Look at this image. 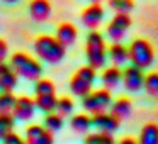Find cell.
Returning <instances> with one entry per match:
<instances>
[{
    "label": "cell",
    "mask_w": 158,
    "mask_h": 144,
    "mask_svg": "<svg viewBox=\"0 0 158 144\" xmlns=\"http://www.w3.org/2000/svg\"><path fill=\"white\" fill-rule=\"evenodd\" d=\"M100 80H102V85H104L106 90L116 88V86L121 83V80H123V71H121L117 66H109V68L104 70Z\"/></svg>",
    "instance_id": "obj_17"
},
{
    "label": "cell",
    "mask_w": 158,
    "mask_h": 144,
    "mask_svg": "<svg viewBox=\"0 0 158 144\" xmlns=\"http://www.w3.org/2000/svg\"><path fill=\"white\" fill-rule=\"evenodd\" d=\"M138 144H158V126L156 124L150 122L141 129L139 137H138Z\"/></svg>",
    "instance_id": "obj_20"
},
{
    "label": "cell",
    "mask_w": 158,
    "mask_h": 144,
    "mask_svg": "<svg viewBox=\"0 0 158 144\" xmlns=\"http://www.w3.org/2000/svg\"><path fill=\"white\" fill-rule=\"evenodd\" d=\"M73 100L68 98V97H61V98H58V102H56V114L61 117L65 115H70V114L73 112Z\"/></svg>",
    "instance_id": "obj_27"
},
{
    "label": "cell",
    "mask_w": 158,
    "mask_h": 144,
    "mask_svg": "<svg viewBox=\"0 0 158 144\" xmlns=\"http://www.w3.org/2000/svg\"><path fill=\"white\" fill-rule=\"evenodd\" d=\"M4 2H5V4H17L19 0H4Z\"/></svg>",
    "instance_id": "obj_33"
},
{
    "label": "cell",
    "mask_w": 158,
    "mask_h": 144,
    "mask_svg": "<svg viewBox=\"0 0 158 144\" xmlns=\"http://www.w3.org/2000/svg\"><path fill=\"white\" fill-rule=\"evenodd\" d=\"M26 144H55V136L44 126L32 124L26 129Z\"/></svg>",
    "instance_id": "obj_9"
},
{
    "label": "cell",
    "mask_w": 158,
    "mask_h": 144,
    "mask_svg": "<svg viewBox=\"0 0 158 144\" xmlns=\"http://www.w3.org/2000/svg\"><path fill=\"white\" fill-rule=\"evenodd\" d=\"M110 103H112V95H110V90H106V88L90 92L82 98L83 109H85L87 112H90L92 115L107 112L109 107H110Z\"/></svg>",
    "instance_id": "obj_6"
},
{
    "label": "cell",
    "mask_w": 158,
    "mask_h": 144,
    "mask_svg": "<svg viewBox=\"0 0 158 144\" xmlns=\"http://www.w3.org/2000/svg\"><path fill=\"white\" fill-rule=\"evenodd\" d=\"M44 129H48L49 132H56V130H60L63 127V117L58 115L56 112H51V114H46L44 117Z\"/></svg>",
    "instance_id": "obj_25"
},
{
    "label": "cell",
    "mask_w": 158,
    "mask_h": 144,
    "mask_svg": "<svg viewBox=\"0 0 158 144\" xmlns=\"http://www.w3.org/2000/svg\"><path fill=\"white\" fill-rule=\"evenodd\" d=\"M12 130H14V117L12 115H0V139H4Z\"/></svg>",
    "instance_id": "obj_28"
},
{
    "label": "cell",
    "mask_w": 158,
    "mask_h": 144,
    "mask_svg": "<svg viewBox=\"0 0 158 144\" xmlns=\"http://www.w3.org/2000/svg\"><path fill=\"white\" fill-rule=\"evenodd\" d=\"M29 14L38 22L46 21L51 15V4H49V0H32L29 4Z\"/></svg>",
    "instance_id": "obj_15"
},
{
    "label": "cell",
    "mask_w": 158,
    "mask_h": 144,
    "mask_svg": "<svg viewBox=\"0 0 158 144\" xmlns=\"http://www.w3.org/2000/svg\"><path fill=\"white\" fill-rule=\"evenodd\" d=\"M133 112V103H131L129 98L126 97H121V98L114 100L110 103V114L116 117L117 120H123L126 117H129V114Z\"/></svg>",
    "instance_id": "obj_16"
},
{
    "label": "cell",
    "mask_w": 158,
    "mask_h": 144,
    "mask_svg": "<svg viewBox=\"0 0 158 144\" xmlns=\"http://www.w3.org/2000/svg\"><path fill=\"white\" fill-rule=\"evenodd\" d=\"M90 119H92V126L95 127V129H99V132L112 134L114 130L119 129V122H121V120H117L110 112L95 114V115H92Z\"/></svg>",
    "instance_id": "obj_12"
},
{
    "label": "cell",
    "mask_w": 158,
    "mask_h": 144,
    "mask_svg": "<svg viewBox=\"0 0 158 144\" xmlns=\"http://www.w3.org/2000/svg\"><path fill=\"white\" fill-rule=\"evenodd\" d=\"M127 54H129L131 65L139 68V70L150 68L153 65V59H155L153 46L146 39H134L129 44V48H127Z\"/></svg>",
    "instance_id": "obj_4"
},
{
    "label": "cell",
    "mask_w": 158,
    "mask_h": 144,
    "mask_svg": "<svg viewBox=\"0 0 158 144\" xmlns=\"http://www.w3.org/2000/svg\"><path fill=\"white\" fill-rule=\"evenodd\" d=\"M55 83L51 80H36V85H34V92L36 95H41V93H55Z\"/></svg>",
    "instance_id": "obj_29"
},
{
    "label": "cell",
    "mask_w": 158,
    "mask_h": 144,
    "mask_svg": "<svg viewBox=\"0 0 158 144\" xmlns=\"http://www.w3.org/2000/svg\"><path fill=\"white\" fill-rule=\"evenodd\" d=\"M83 144H116V141H114V136L109 132H95L89 134Z\"/></svg>",
    "instance_id": "obj_23"
},
{
    "label": "cell",
    "mask_w": 158,
    "mask_h": 144,
    "mask_svg": "<svg viewBox=\"0 0 158 144\" xmlns=\"http://www.w3.org/2000/svg\"><path fill=\"white\" fill-rule=\"evenodd\" d=\"M109 58L110 61L114 63V66H123L129 61V54H127V48L121 42H114L112 46L109 48Z\"/></svg>",
    "instance_id": "obj_18"
},
{
    "label": "cell",
    "mask_w": 158,
    "mask_h": 144,
    "mask_svg": "<svg viewBox=\"0 0 158 144\" xmlns=\"http://www.w3.org/2000/svg\"><path fill=\"white\" fill-rule=\"evenodd\" d=\"M131 27V17L129 14H116L110 19L109 26H107V36L112 39L114 42H121V39L126 36L127 29Z\"/></svg>",
    "instance_id": "obj_7"
},
{
    "label": "cell",
    "mask_w": 158,
    "mask_h": 144,
    "mask_svg": "<svg viewBox=\"0 0 158 144\" xmlns=\"http://www.w3.org/2000/svg\"><path fill=\"white\" fill-rule=\"evenodd\" d=\"M34 51L44 63L56 65L66 54V48L58 42V39L53 36H39L34 41Z\"/></svg>",
    "instance_id": "obj_3"
},
{
    "label": "cell",
    "mask_w": 158,
    "mask_h": 144,
    "mask_svg": "<svg viewBox=\"0 0 158 144\" xmlns=\"http://www.w3.org/2000/svg\"><path fill=\"white\" fill-rule=\"evenodd\" d=\"M2 142H4V144H26V141L22 139L19 134H15L14 130H12L10 134H7V136L2 139Z\"/></svg>",
    "instance_id": "obj_30"
},
{
    "label": "cell",
    "mask_w": 158,
    "mask_h": 144,
    "mask_svg": "<svg viewBox=\"0 0 158 144\" xmlns=\"http://www.w3.org/2000/svg\"><path fill=\"white\" fill-rule=\"evenodd\" d=\"M143 88L146 90L148 95L158 97V71H153V73H148V75H144Z\"/></svg>",
    "instance_id": "obj_24"
},
{
    "label": "cell",
    "mask_w": 158,
    "mask_h": 144,
    "mask_svg": "<svg viewBox=\"0 0 158 144\" xmlns=\"http://www.w3.org/2000/svg\"><path fill=\"white\" fill-rule=\"evenodd\" d=\"M9 54V46L4 39H0V63H5V58Z\"/></svg>",
    "instance_id": "obj_31"
},
{
    "label": "cell",
    "mask_w": 158,
    "mask_h": 144,
    "mask_svg": "<svg viewBox=\"0 0 158 144\" xmlns=\"http://www.w3.org/2000/svg\"><path fill=\"white\" fill-rule=\"evenodd\" d=\"M123 85L127 92H139L143 88V82H144V73L143 70L136 68V66H126L123 71Z\"/></svg>",
    "instance_id": "obj_8"
},
{
    "label": "cell",
    "mask_w": 158,
    "mask_h": 144,
    "mask_svg": "<svg viewBox=\"0 0 158 144\" xmlns=\"http://www.w3.org/2000/svg\"><path fill=\"white\" fill-rule=\"evenodd\" d=\"M17 86V75L10 68L9 63H0V90L12 92Z\"/></svg>",
    "instance_id": "obj_14"
},
{
    "label": "cell",
    "mask_w": 158,
    "mask_h": 144,
    "mask_svg": "<svg viewBox=\"0 0 158 144\" xmlns=\"http://www.w3.org/2000/svg\"><path fill=\"white\" fill-rule=\"evenodd\" d=\"M117 144H138V142L133 139V137H123V139H121Z\"/></svg>",
    "instance_id": "obj_32"
},
{
    "label": "cell",
    "mask_w": 158,
    "mask_h": 144,
    "mask_svg": "<svg viewBox=\"0 0 158 144\" xmlns=\"http://www.w3.org/2000/svg\"><path fill=\"white\" fill-rule=\"evenodd\" d=\"M9 65L14 70L15 75L24 78V80H32V82H36V80H39L43 75L41 63L36 58H32V56L26 54V53H14V54L10 56V63H9Z\"/></svg>",
    "instance_id": "obj_2"
},
{
    "label": "cell",
    "mask_w": 158,
    "mask_h": 144,
    "mask_svg": "<svg viewBox=\"0 0 158 144\" xmlns=\"http://www.w3.org/2000/svg\"><path fill=\"white\" fill-rule=\"evenodd\" d=\"M56 98L55 93H41V95H36L34 103H36V109H39L41 112L44 114H51L56 110Z\"/></svg>",
    "instance_id": "obj_19"
},
{
    "label": "cell",
    "mask_w": 158,
    "mask_h": 144,
    "mask_svg": "<svg viewBox=\"0 0 158 144\" xmlns=\"http://www.w3.org/2000/svg\"><path fill=\"white\" fill-rule=\"evenodd\" d=\"M92 4H100V0H90Z\"/></svg>",
    "instance_id": "obj_34"
},
{
    "label": "cell",
    "mask_w": 158,
    "mask_h": 144,
    "mask_svg": "<svg viewBox=\"0 0 158 144\" xmlns=\"http://www.w3.org/2000/svg\"><path fill=\"white\" fill-rule=\"evenodd\" d=\"M34 110H36V103L31 97H17L15 100V105H14V112H12V117L17 120H29L32 115H34Z\"/></svg>",
    "instance_id": "obj_11"
},
{
    "label": "cell",
    "mask_w": 158,
    "mask_h": 144,
    "mask_svg": "<svg viewBox=\"0 0 158 144\" xmlns=\"http://www.w3.org/2000/svg\"><path fill=\"white\" fill-rule=\"evenodd\" d=\"M85 56L89 66L94 70H100L107 63V46L106 39L99 31H90L85 41Z\"/></svg>",
    "instance_id": "obj_1"
},
{
    "label": "cell",
    "mask_w": 158,
    "mask_h": 144,
    "mask_svg": "<svg viewBox=\"0 0 158 144\" xmlns=\"http://www.w3.org/2000/svg\"><path fill=\"white\" fill-rule=\"evenodd\" d=\"M107 2H109V7L116 14H129L134 9L133 0H107Z\"/></svg>",
    "instance_id": "obj_26"
},
{
    "label": "cell",
    "mask_w": 158,
    "mask_h": 144,
    "mask_svg": "<svg viewBox=\"0 0 158 144\" xmlns=\"http://www.w3.org/2000/svg\"><path fill=\"white\" fill-rule=\"evenodd\" d=\"M15 100H17V97H14L10 92L0 93V115H12Z\"/></svg>",
    "instance_id": "obj_22"
},
{
    "label": "cell",
    "mask_w": 158,
    "mask_h": 144,
    "mask_svg": "<svg viewBox=\"0 0 158 144\" xmlns=\"http://www.w3.org/2000/svg\"><path fill=\"white\" fill-rule=\"evenodd\" d=\"M77 36H78V31H77V27L73 24H70V22H63V24H60L58 29H56V39H58V42L61 46H65V48L75 44Z\"/></svg>",
    "instance_id": "obj_13"
},
{
    "label": "cell",
    "mask_w": 158,
    "mask_h": 144,
    "mask_svg": "<svg viewBox=\"0 0 158 144\" xmlns=\"http://www.w3.org/2000/svg\"><path fill=\"white\" fill-rule=\"evenodd\" d=\"M80 19H82V24L85 26V27H89L90 31H97V27L100 26V22H102V19H104L102 5L100 4H90L89 7L83 9Z\"/></svg>",
    "instance_id": "obj_10"
},
{
    "label": "cell",
    "mask_w": 158,
    "mask_h": 144,
    "mask_svg": "<svg viewBox=\"0 0 158 144\" xmlns=\"http://www.w3.org/2000/svg\"><path fill=\"white\" fill-rule=\"evenodd\" d=\"M94 82H95V70L90 66H82L75 71V75L70 80V90L77 97H85L92 92Z\"/></svg>",
    "instance_id": "obj_5"
},
{
    "label": "cell",
    "mask_w": 158,
    "mask_h": 144,
    "mask_svg": "<svg viewBox=\"0 0 158 144\" xmlns=\"http://www.w3.org/2000/svg\"><path fill=\"white\" fill-rule=\"evenodd\" d=\"M70 126H72V129L75 130V132L83 134L92 127V119H90L87 114H77V115H73L72 119H70Z\"/></svg>",
    "instance_id": "obj_21"
}]
</instances>
